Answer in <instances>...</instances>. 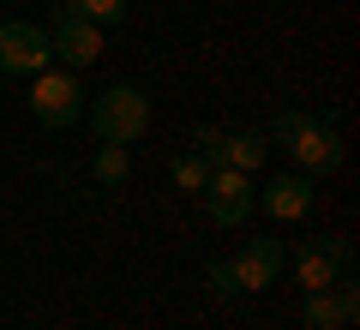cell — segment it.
<instances>
[{
	"label": "cell",
	"instance_id": "1",
	"mask_svg": "<svg viewBox=\"0 0 360 330\" xmlns=\"http://www.w3.org/2000/svg\"><path fill=\"white\" fill-rule=\"evenodd\" d=\"M264 139L283 144V151L300 163V174H330V168H342V139H336V127H330V120H319V115L283 108L276 127H270Z\"/></svg>",
	"mask_w": 360,
	"mask_h": 330
},
{
	"label": "cell",
	"instance_id": "2",
	"mask_svg": "<svg viewBox=\"0 0 360 330\" xmlns=\"http://www.w3.org/2000/svg\"><path fill=\"white\" fill-rule=\"evenodd\" d=\"M144 127H150V96L132 90V84H115L90 102V132L103 144H139Z\"/></svg>",
	"mask_w": 360,
	"mask_h": 330
},
{
	"label": "cell",
	"instance_id": "3",
	"mask_svg": "<svg viewBox=\"0 0 360 330\" xmlns=\"http://www.w3.org/2000/svg\"><path fill=\"white\" fill-rule=\"evenodd\" d=\"M54 49H49V30L30 25V18H6L0 25V72H13V78H37L49 72Z\"/></svg>",
	"mask_w": 360,
	"mask_h": 330
},
{
	"label": "cell",
	"instance_id": "4",
	"mask_svg": "<svg viewBox=\"0 0 360 330\" xmlns=\"http://www.w3.org/2000/svg\"><path fill=\"white\" fill-rule=\"evenodd\" d=\"M30 115L42 127H54V132L84 120V84H78V72H37V84H30Z\"/></svg>",
	"mask_w": 360,
	"mask_h": 330
},
{
	"label": "cell",
	"instance_id": "5",
	"mask_svg": "<svg viewBox=\"0 0 360 330\" xmlns=\"http://www.w3.org/2000/svg\"><path fill=\"white\" fill-rule=\"evenodd\" d=\"M252 198H258L252 174H240V168H210V180H205V210H210L217 229H240L246 216H252Z\"/></svg>",
	"mask_w": 360,
	"mask_h": 330
},
{
	"label": "cell",
	"instance_id": "6",
	"mask_svg": "<svg viewBox=\"0 0 360 330\" xmlns=\"http://www.w3.org/2000/svg\"><path fill=\"white\" fill-rule=\"evenodd\" d=\"M348 265H354V253H348V241H336V234H319V241H300L295 253V277L300 288H336V282L348 277Z\"/></svg>",
	"mask_w": 360,
	"mask_h": 330
},
{
	"label": "cell",
	"instance_id": "7",
	"mask_svg": "<svg viewBox=\"0 0 360 330\" xmlns=\"http://www.w3.org/2000/svg\"><path fill=\"white\" fill-rule=\"evenodd\" d=\"M49 49L66 61V72H84V66L103 61V25H90L84 13H72V6H66L60 25L49 30Z\"/></svg>",
	"mask_w": 360,
	"mask_h": 330
},
{
	"label": "cell",
	"instance_id": "8",
	"mask_svg": "<svg viewBox=\"0 0 360 330\" xmlns=\"http://www.w3.org/2000/svg\"><path fill=\"white\" fill-rule=\"evenodd\" d=\"M198 156H205L210 168H240V174H258L270 156V139L264 132H234V139H222V132H198Z\"/></svg>",
	"mask_w": 360,
	"mask_h": 330
},
{
	"label": "cell",
	"instance_id": "9",
	"mask_svg": "<svg viewBox=\"0 0 360 330\" xmlns=\"http://www.w3.org/2000/svg\"><path fill=\"white\" fill-rule=\"evenodd\" d=\"M360 318V294H354V282H336V288H312L307 300H300V324L307 330H348Z\"/></svg>",
	"mask_w": 360,
	"mask_h": 330
},
{
	"label": "cell",
	"instance_id": "10",
	"mask_svg": "<svg viewBox=\"0 0 360 330\" xmlns=\"http://www.w3.org/2000/svg\"><path fill=\"white\" fill-rule=\"evenodd\" d=\"M312 198H319V186H312V174H276L264 192H258L252 204H264L270 222H300V216L312 210Z\"/></svg>",
	"mask_w": 360,
	"mask_h": 330
},
{
	"label": "cell",
	"instance_id": "11",
	"mask_svg": "<svg viewBox=\"0 0 360 330\" xmlns=\"http://www.w3.org/2000/svg\"><path fill=\"white\" fill-rule=\"evenodd\" d=\"M229 270H234V288L240 294H258V288L276 282V270H283V246L276 241H246L240 253L229 258Z\"/></svg>",
	"mask_w": 360,
	"mask_h": 330
},
{
	"label": "cell",
	"instance_id": "12",
	"mask_svg": "<svg viewBox=\"0 0 360 330\" xmlns=\"http://www.w3.org/2000/svg\"><path fill=\"white\" fill-rule=\"evenodd\" d=\"M90 174H96V186H120L127 180V144H103L96 163H90Z\"/></svg>",
	"mask_w": 360,
	"mask_h": 330
},
{
	"label": "cell",
	"instance_id": "13",
	"mask_svg": "<svg viewBox=\"0 0 360 330\" xmlns=\"http://www.w3.org/2000/svg\"><path fill=\"white\" fill-rule=\"evenodd\" d=\"M168 174H174V186L180 192H205V180H210V163H205V156H174V163H168Z\"/></svg>",
	"mask_w": 360,
	"mask_h": 330
},
{
	"label": "cell",
	"instance_id": "14",
	"mask_svg": "<svg viewBox=\"0 0 360 330\" xmlns=\"http://www.w3.org/2000/svg\"><path fill=\"white\" fill-rule=\"evenodd\" d=\"M132 0H72V13H84L90 25H120Z\"/></svg>",
	"mask_w": 360,
	"mask_h": 330
},
{
	"label": "cell",
	"instance_id": "15",
	"mask_svg": "<svg viewBox=\"0 0 360 330\" xmlns=\"http://www.w3.org/2000/svg\"><path fill=\"white\" fill-rule=\"evenodd\" d=\"M210 288H217V294H240V288H234V270H229V258H217V265H210Z\"/></svg>",
	"mask_w": 360,
	"mask_h": 330
}]
</instances>
